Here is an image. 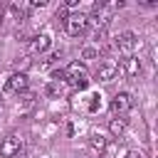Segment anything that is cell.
Segmentation results:
<instances>
[{
  "label": "cell",
  "mask_w": 158,
  "mask_h": 158,
  "mask_svg": "<svg viewBox=\"0 0 158 158\" xmlns=\"http://www.w3.org/2000/svg\"><path fill=\"white\" fill-rule=\"evenodd\" d=\"M86 27H89V25H86V15H84V12H69L67 20H64V30H67L69 37H79V35H84Z\"/></svg>",
  "instance_id": "6da1fadb"
},
{
  "label": "cell",
  "mask_w": 158,
  "mask_h": 158,
  "mask_svg": "<svg viewBox=\"0 0 158 158\" xmlns=\"http://www.w3.org/2000/svg\"><path fill=\"white\" fill-rule=\"evenodd\" d=\"M22 138L20 136H15V133H10L7 138H2V143H0V156L2 158H15V156H20L22 153Z\"/></svg>",
  "instance_id": "7a4b0ae2"
},
{
  "label": "cell",
  "mask_w": 158,
  "mask_h": 158,
  "mask_svg": "<svg viewBox=\"0 0 158 158\" xmlns=\"http://www.w3.org/2000/svg\"><path fill=\"white\" fill-rule=\"evenodd\" d=\"M109 20H111V12H109L104 5H94V12L86 15V25H94L96 30H106Z\"/></svg>",
  "instance_id": "3957f363"
},
{
  "label": "cell",
  "mask_w": 158,
  "mask_h": 158,
  "mask_svg": "<svg viewBox=\"0 0 158 158\" xmlns=\"http://www.w3.org/2000/svg\"><path fill=\"white\" fill-rule=\"evenodd\" d=\"M136 44H138V37H136L133 32H121V35L114 40V47H116L118 52H123L126 57H128V54L136 49Z\"/></svg>",
  "instance_id": "277c9868"
},
{
  "label": "cell",
  "mask_w": 158,
  "mask_h": 158,
  "mask_svg": "<svg viewBox=\"0 0 158 158\" xmlns=\"http://www.w3.org/2000/svg\"><path fill=\"white\" fill-rule=\"evenodd\" d=\"M131 106H133V99H131V94H126V91H118V94L111 99V111H114L116 116L128 114V111H131Z\"/></svg>",
  "instance_id": "5b68a950"
},
{
  "label": "cell",
  "mask_w": 158,
  "mask_h": 158,
  "mask_svg": "<svg viewBox=\"0 0 158 158\" xmlns=\"http://www.w3.org/2000/svg\"><path fill=\"white\" fill-rule=\"evenodd\" d=\"M27 84H30V79H27V74L25 72H15V74H10V79H7V84H5V89L7 91H25L27 89Z\"/></svg>",
  "instance_id": "8992f818"
},
{
  "label": "cell",
  "mask_w": 158,
  "mask_h": 158,
  "mask_svg": "<svg viewBox=\"0 0 158 158\" xmlns=\"http://www.w3.org/2000/svg\"><path fill=\"white\" fill-rule=\"evenodd\" d=\"M64 77L72 79V81H81V79H86V64H84V62H69Z\"/></svg>",
  "instance_id": "52a82bcc"
},
{
  "label": "cell",
  "mask_w": 158,
  "mask_h": 158,
  "mask_svg": "<svg viewBox=\"0 0 158 158\" xmlns=\"http://www.w3.org/2000/svg\"><path fill=\"white\" fill-rule=\"evenodd\" d=\"M49 47H52V37L44 35V32H42V35H35V37L30 40V49H32L35 54H42V52H47Z\"/></svg>",
  "instance_id": "ba28073f"
},
{
  "label": "cell",
  "mask_w": 158,
  "mask_h": 158,
  "mask_svg": "<svg viewBox=\"0 0 158 158\" xmlns=\"http://www.w3.org/2000/svg\"><path fill=\"white\" fill-rule=\"evenodd\" d=\"M121 72H123L126 77H138V74H141V59L133 57V54L123 57V62H121Z\"/></svg>",
  "instance_id": "9c48e42d"
},
{
  "label": "cell",
  "mask_w": 158,
  "mask_h": 158,
  "mask_svg": "<svg viewBox=\"0 0 158 158\" xmlns=\"http://www.w3.org/2000/svg\"><path fill=\"white\" fill-rule=\"evenodd\" d=\"M116 74H118V64H116V62H104V64L96 69V77H99L101 81H111V79H116Z\"/></svg>",
  "instance_id": "30bf717a"
},
{
  "label": "cell",
  "mask_w": 158,
  "mask_h": 158,
  "mask_svg": "<svg viewBox=\"0 0 158 158\" xmlns=\"http://www.w3.org/2000/svg\"><path fill=\"white\" fill-rule=\"evenodd\" d=\"M67 91V79H52L47 84V94L49 96H62Z\"/></svg>",
  "instance_id": "8fae6325"
},
{
  "label": "cell",
  "mask_w": 158,
  "mask_h": 158,
  "mask_svg": "<svg viewBox=\"0 0 158 158\" xmlns=\"http://www.w3.org/2000/svg\"><path fill=\"white\" fill-rule=\"evenodd\" d=\"M109 131H111V136H123V131H126V118H121V116H116V118H111L109 121Z\"/></svg>",
  "instance_id": "7c38bea8"
},
{
  "label": "cell",
  "mask_w": 158,
  "mask_h": 158,
  "mask_svg": "<svg viewBox=\"0 0 158 158\" xmlns=\"http://www.w3.org/2000/svg\"><path fill=\"white\" fill-rule=\"evenodd\" d=\"M106 143H109V141H106V138H104L101 133H94V136L89 138V148H91L94 153H104V148H106Z\"/></svg>",
  "instance_id": "4fadbf2b"
},
{
  "label": "cell",
  "mask_w": 158,
  "mask_h": 158,
  "mask_svg": "<svg viewBox=\"0 0 158 158\" xmlns=\"http://www.w3.org/2000/svg\"><path fill=\"white\" fill-rule=\"evenodd\" d=\"M104 156H106V158H123V156H126V148L118 146V143H106Z\"/></svg>",
  "instance_id": "5bb4252c"
},
{
  "label": "cell",
  "mask_w": 158,
  "mask_h": 158,
  "mask_svg": "<svg viewBox=\"0 0 158 158\" xmlns=\"http://www.w3.org/2000/svg\"><path fill=\"white\" fill-rule=\"evenodd\" d=\"M96 57H99V49H96V47H84V49H81V59H84V62H91V59H96Z\"/></svg>",
  "instance_id": "9a60e30c"
},
{
  "label": "cell",
  "mask_w": 158,
  "mask_h": 158,
  "mask_svg": "<svg viewBox=\"0 0 158 158\" xmlns=\"http://www.w3.org/2000/svg\"><path fill=\"white\" fill-rule=\"evenodd\" d=\"M30 5H32V7H44V5H47V0H32Z\"/></svg>",
  "instance_id": "2e32d148"
},
{
  "label": "cell",
  "mask_w": 158,
  "mask_h": 158,
  "mask_svg": "<svg viewBox=\"0 0 158 158\" xmlns=\"http://www.w3.org/2000/svg\"><path fill=\"white\" fill-rule=\"evenodd\" d=\"M123 158H141V153H138V151H126Z\"/></svg>",
  "instance_id": "e0dca14e"
},
{
  "label": "cell",
  "mask_w": 158,
  "mask_h": 158,
  "mask_svg": "<svg viewBox=\"0 0 158 158\" xmlns=\"http://www.w3.org/2000/svg\"><path fill=\"white\" fill-rule=\"evenodd\" d=\"M2 17H5V7L0 5V22H2Z\"/></svg>",
  "instance_id": "ac0fdd59"
}]
</instances>
